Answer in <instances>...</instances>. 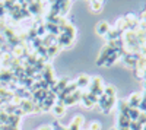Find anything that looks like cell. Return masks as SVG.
<instances>
[{
    "label": "cell",
    "instance_id": "ac0fdd59",
    "mask_svg": "<svg viewBox=\"0 0 146 130\" xmlns=\"http://www.w3.org/2000/svg\"><path fill=\"white\" fill-rule=\"evenodd\" d=\"M38 130H53V129H51V127H47V126H45V127H41V129H38Z\"/></svg>",
    "mask_w": 146,
    "mask_h": 130
},
{
    "label": "cell",
    "instance_id": "7c38bea8",
    "mask_svg": "<svg viewBox=\"0 0 146 130\" xmlns=\"http://www.w3.org/2000/svg\"><path fill=\"white\" fill-rule=\"evenodd\" d=\"M139 115H140L139 108H130V110H129V114H127V117L130 119V121H137Z\"/></svg>",
    "mask_w": 146,
    "mask_h": 130
},
{
    "label": "cell",
    "instance_id": "7a4b0ae2",
    "mask_svg": "<svg viewBox=\"0 0 146 130\" xmlns=\"http://www.w3.org/2000/svg\"><path fill=\"white\" fill-rule=\"evenodd\" d=\"M89 94H92V95L98 97V98L104 94L102 82H101L100 78H94V79H91V82H89Z\"/></svg>",
    "mask_w": 146,
    "mask_h": 130
},
{
    "label": "cell",
    "instance_id": "52a82bcc",
    "mask_svg": "<svg viewBox=\"0 0 146 130\" xmlns=\"http://www.w3.org/2000/svg\"><path fill=\"white\" fill-rule=\"evenodd\" d=\"M89 82H91V78H89V76H86V75H80V76L78 78V80L75 82V84H76L78 89H82V88H85V86H89Z\"/></svg>",
    "mask_w": 146,
    "mask_h": 130
},
{
    "label": "cell",
    "instance_id": "ba28073f",
    "mask_svg": "<svg viewBox=\"0 0 146 130\" xmlns=\"http://www.w3.org/2000/svg\"><path fill=\"white\" fill-rule=\"evenodd\" d=\"M110 29H111V28H110L108 22H105V21L100 22L98 25H96V34H98V35H107Z\"/></svg>",
    "mask_w": 146,
    "mask_h": 130
},
{
    "label": "cell",
    "instance_id": "d6986e66",
    "mask_svg": "<svg viewBox=\"0 0 146 130\" xmlns=\"http://www.w3.org/2000/svg\"><path fill=\"white\" fill-rule=\"evenodd\" d=\"M143 85H145V91H146V78H145V82H143Z\"/></svg>",
    "mask_w": 146,
    "mask_h": 130
},
{
    "label": "cell",
    "instance_id": "4fadbf2b",
    "mask_svg": "<svg viewBox=\"0 0 146 130\" xmlns=\"http://www.w3.org/2000/svg\"><path fill=\"white\" fill-rule=\"evenodd\" d=\"M53 110H54V114L56 115H63L64 114V110H66V107L63 104H54V107H53Z\"/></svg>",
    "mask_w": 146,
    "mask_h": 130
},
{
    "label": "cell",
    "instance_id": "5b68a950",
    "mask_svg": "<svg viewBox=\"0 0 146 130\" xmlns=\"http://www.w3.org/2000/svg\"><path fill=\"white\" fill-rule=\"evenodd\" d=\"M72 41H73V38L67 37L66 34H62V32H60L58 37H57L56 44H57V47H69V45L72 44Z\"/></svg>",
    "mask_w": 146,
    "mask_h": 130
},
{
    "label": "cell",
    "instance_id": "6da1fadb",
    "mask_svg": "<svg viewBox=\"0 0 146 130\" xmlns=\"http://www.w3.org/2000/svg\"><path fill=\"white\" fill-rule=\"evenodd\" d=\"M101 107V110H102V113L104 114H108L110 111H111V108L114 107V104H115V98H108V97H105L104 94L98 98V102H96Z\"/></svg>",
    "mask_w": 146,
    "mask_h": 130
},
{
    "label": "cell",
    "instance_id": "9a60e30c",
    "mask_svg": "<svg viewBox=\"0 0 146 130\" xmlns=\"http://www.w3.org/2000/svg\"><path fill=\"white\" fill-rule=\"evenodd\" d=\"M7 119H9V114L5 110H2L0 111V126H6L7 124Z\"/></svg>",
    "mask_w": 146,
    "mask_h": 130
},
{
    "label": "cell",
    "instance_id": "2e32d148",
    "mask_svg": "<svg viewBox=\"0 0 146 130\" xmlns=\"http://www.w3.org/2000/svg\"><path fill=\"white\" fill-rule=\"evenodd\" d=\"M91 10H94V12H100L101 9H102V3L101 2H91Z\"/></svg>",
    "mask_w": 146,
    "mask_h": 130
},
{
    "label": "cell",
    "instance_id": "3957f363",
    "mask_svg": "<svg viewBox=\"0 0 146 130\" xmlns=\"http://www.w3.org/2000/svg\"><path fill=\"white\" fill-rule=\"evenodd\" d=\"M82 102H83V105L85 107H88V108H91V107H94V105L98 102V97H95V95H92V94H83L82 95V99H80Z\"/></svg>",
    "mask_w": 146,
    "mask_h": 130
},
{
    "label": "cell",
    "instance_id": "30bf717a",
    "mask_svg": "<svg viewBox=\"0 0 146 130\" xmlns=\"http://www.w3.org/2000/svg\"><path fill=\"white\" fill-rule=\"evenodd\" d=\"M130 126V119L127 115L118 114V129H129Z\"/></svg>",
    "mask_w": 146,
    "mask_h": 130
},
{
    "label": "cell",
    "instance_id": "8992f818",
    "mask_svg": "<svg viewBox=\"0 0 146 130\" xmlns=\"http://www.w3.org/2000/svg\"><path fill=\"white\" fill-rule=\"evenodd\" d=\"M140 101H142V95H140V94H131L129 101H127V104H129L130 108H137Z\"/></svg>",
    "mask_w": 146,
    "mask_h": 130
},
{
    "label": "cell",
    "instance_id": "e0dca14e",
    "mask_svg": "<svg viewBox=\"0 0 146 130\" xmlns=\"http://www.w3.org/2000/svg\"><path fill=\"white\" fill-rule=\"evenodd\" d=\"M89 130H101V124L98 121H94V123H91Z\"/></svg>",
    "mask_w": 146,
    "mask_h": 130
},
{
    "label": "cell",
    "instance_id": "5bb4252c",
    "mask_svg": "<svg viewBox=\"0 0 146 130\" xmlns=\"http://www.w3.org/2000/svg\"><path fill=\"white\" fill-rule=\"evenodd\" d=\"M104 95L108 98H115V88L114 86H107L104 88Z\"/></svg>",
    "mask_w": 146,
    "mask_h": 130
},
{
    "label": "cell",
    "instance_id": "277c9868",
    "mask_svg": "<svg viewBox=\"0 0 146 130\" xmlns=\"http://www.w3.org/2000/svg\"><path fill=\"white\" fill-rule=\"evenodd\" d=\"M113 51H114V50L111 48V47L105 45L104 48L101 50V54H100V57H98V60H96V64H98V66H102V64H105L107 58L110 57V54H111Z\"/></svg>",
    "mask_w": 146,
    "mask_h": 130
},
{
    "label": "cell",
    "instance_id": "ffe728a7",
    "mask_svg": "<svg viewBox=\"0 0 146 130\" xmlns=\"http://www.w3.org/2000/svg\"><path fill=\"white\" fill-rule=\"evenodd\" d=\"M111 130H118V129H111Z\"/></svg>",
    "mask_w": 146,
    "mask_h": 130
},
{
    "label": "cell",
    "instance_id": "8fae6325",
    "mask_svg": "<svg viewBox=\"0 0 146 130\" xmlns=\"http://www.w3.org/2000/svg\"><path fill=\"white\" fill-rule=\"evenodd\" d=\"M118 110H120V114L121 115H127L129 114V110H130L127 101H120L118 102Z\"/></svg>",
    "mask_w": 146,
    "mask_h": 130
},
{
    "label": "cell",
    "instance_id": "9c48e42d",
    "mask_svg": "<svg viewBox=\"0 0 146 130\" xmlns=\"http://www.w3.org/2000/svg\"><path fill=\"white\" fill-rule=\"evenodd\" d=\"M41 9H42V5H41V3L32 2V3L28 5V10H29L31 16H32V15H40V13H41Z\"/></svg>",
    "mask_w": 146,
    "mask_h": 130
}]
</instances>
